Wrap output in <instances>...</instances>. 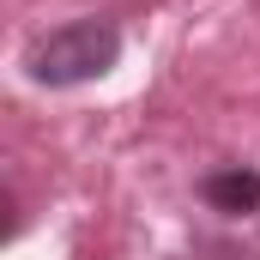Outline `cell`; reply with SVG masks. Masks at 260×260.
Masks as SVG:
<instances>
[{"instance_id": "7a4b0ae2", "label": "cell", "mask_w": 260, "mask_h": 260, "mask_svg": "<svg viewBox=\"0 0 260 260\" xmlns=\"http://www.w3.org/2000/svg\"><path fill=\"white\" fill-rule=\"evenodd\" d=\"M206 206H218V212H230V218H242V212H254L260 206V176L254 170H242V164H230V170H218V176H206Z\"/></svg>"}, {"instance_id": "6da1fadb", "label": "cell", "mask_w": 260, "mask_h": 260, "mask_svg": "<svg viewBox=\"0 0 260 260\" xmlns=\"http://www.w3.org/2000/svg\"><path fill=\"white\" fill-rule=\"evenodd\" d=\"M115 55H121L115 24L109 18H79V24H61V30L37 37L24 67H30L37 85H85V79H103L115 67Z\"/></svg>"}]
</instances>
